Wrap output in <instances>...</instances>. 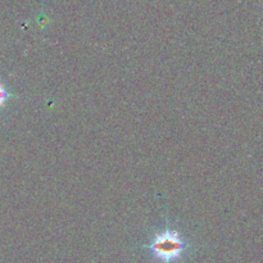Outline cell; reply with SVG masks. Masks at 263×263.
Segmentation results:
<instances>
[{"label":"cell","instance_id":"cell-2","mask_svg":"<svg viewBox=\"0 0 263 263\" xmlns=\"http://www.w3.org/2000/svg\"><path fill=\"white\" fill-rule=\"evenodd\" d=\"M7 98H8L7 90H5V87L0 84V107H3V105L5 104V100H7Z\"/></svg>","mask_w":263,"mask_h":263},{"label":"cell","instance_id":"cell-1","mask_svg":"<svg viewBox=\"0 0 263 263\" xmlns=\"http://www.w3.org/2000/svg\"><path fill=\"white\" fill-rule=\"evenodd\" d=\"M151 249L157 258L168 263L181 257L185 249V243L177 231L166 230L157 234Z\"/></svg>","mask_w":263,"mask_h":263}]
</instances>
